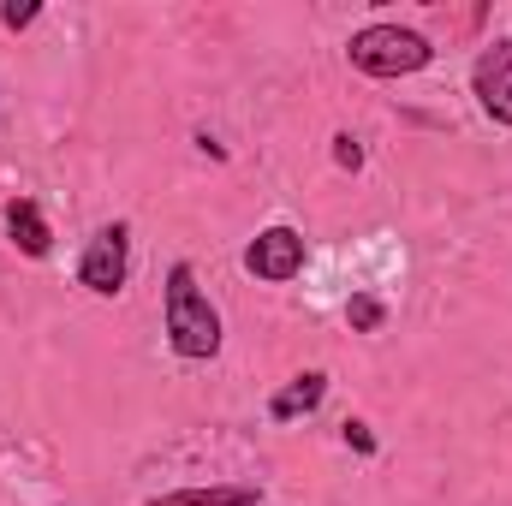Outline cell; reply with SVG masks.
<instances>
[{
  "instance_id": "1",
  "label": "cell",
  "mask_w": 512,
  "mask_h": 506,
  "mask_svg": "<svg viewBox=\"0 0 512 506\" xmlns=\"http://www.w3.org/2000/svg\"><path fill=\"white\" fill-rule=\"evenodd\" d=\"M161 334H167V352L185 358V364L221 358V340H227L221 334V310L197 286V268L191 262H173L167 280H161Z\"/></svg>"
},
{
  "instance_id": "2",
  "label": "cell",
  "mask_w": 512,
  "mask_h": 506,
  "mask_svg": "<svg viewBox=\"0 0 512 506\" xmlns=\"http://www.w3.org/2000/svg\"><path fill=\"white\" fill-rule=\"evenodd\" d=\"M346 60H352V72H364L376 84H399V78H417L435 60V42L423 30H411V24H387L382 18V24H364V30L346 36Z\"/></svg>"
},
{
  "instance_id": "3",
  "label": "cell",
  "mask_w": 512,
  "mask_h": 506,
  "mask_svg": "<svg viewBox=\"0 0 512 506\" xmlns=\"http://www.w3.org/2000/svg\"><path fill=\"white\" fill-rule=\"evenodd\" d=\"M131 280V227L126 221H108V227H96L90 239H84V251H78V286L90 292V298H120Z\"/></svg>"
},
{
  "instance_id": "4",
  "label": "cell",
  "mask_w": 512,
  "mask_h": 506,
  "mask_svg": "<svg viewBox=\"0 0 512 506\" xmlns=\"http://www.w3.org/2000/svg\"><path fill=\"white\" fill-rule=\"evenodd\" d=\"M304 262H310V245H304V233L286 227V221L262 227L251 245H245V274L262 280V286H286V280H298Z\"/></svg>"
},
{
  "instance_id": "5",
  "label": "cell",
  "mask_w": 512,
  "mask_h": 506,
  "mask_svg": "<svg viewBox=\"0 0 512 506\" xmlns=\"http://www.w3.org/2000/svg\"><path fill=\"white\" fill-rule=\"evenodd\" d=\"M471 96L489 126L512 131V36H495L471 66Z\"/></svg>"
},
{
  "instance_id": "6",
  "label": "cell",
  "mask_w": 512,
  "mask_h": 506,
  "mask_svg": "<svg viewBox=\"0 0 512 506\" xmlns=\"http://www.w3.org/2000/svg\"><path fill=\"white\" fill-rule=\"evenodd\" d=\"M6 239L18 245V256H30V262H42V256L54 251V227H48V215H42L36 197H12L6 203Z\"/></svg>"
},
{
  "instance_id": "7",
  "label": "cell",
  "mask_w": 512,
  "mask_h": 506,
  "mask_svg": "<svg viewBox=\"0 0 512 506\" xmlns=\"http://www.w3.org/2000/svg\"><path fill=\"white\" fill-rule=\"evenodd\" d=\"M322 399H328V370H298L286 387H274V399H268V423H298V417H310Z\"/></svg>"
},
{
  "instance_id": "8",
  "label": "cell",
  "mask_w": 512,
  "mask_h": 506,
  "mask_svg": "<svg viewBox=\"0 0 512 506\" xmlns=\"http://www.w3.org/2000/svg\"><path fill=\"white\" fill-rule=\"evenodd\" d=\"M143 506H262L256 483H209V489H167V495H149Z\"/></svg>"
},
{
  "instance_id": "9",
  "label": "cell",
  "mask_w": 512,
  "mask_h": 506,
  "mask_svg": "<svg viewBox=\"0 0 512 506\" xmlns=\"http://www.w3.org/2000/svg\"><path fill=\"white\" fill-rule=\"evenodd\" d=\"M346 322H352V334H382L387 304L376 298V292H352V298H346Z\"/></svg>"
},
{
  "instance_id": "10",
  "label": "cell",
  "mask_w": 512,
  "mask_h": 506,
  "mask_svg": "<svg viewBox=\"0 0 512 506\" xmlns=\"http://www.w3.org/2000/svg\"><path fill=\"white\" fill-rule=\"evenodd\" d=\"M340 441H346L352 453H364V459L376 453V429H370L364 417H346V423H340Z\"/></svg>"
},
{
  "instance_id": "11",
  "label": "cell",
  "mask_w": 512,
  "mask_h": 506,
  "mask_svg": "<svg viewBox=\"0 0 512 506\" xmlns=\"http://www.w3.org/2000/svg\"><path fill=\"white\" fill-rule=\"evenodd\" d=\"M334 167H346V173L364 167V143H358L352 131H334Z\"/></svg>"
},
{
  "instance_id": "12",
  "label": "cell",
  "mask_w": 512,
  "mask_h": 506,
  "mask_svg": "<svg viewBox=\"0 0 512 506\" xmlns=\"http://www.w3.org/2000/svg\"><path fill=\"white\" fill-rule=\"evenodd\" d=\"M36 18H42V6H36V0H24V6H18V0H6V6H0V24H6V30H30Z\"/></svg>"
},
{
  "instance_id": "13",
  "label": "cell",
  "mask_w": 512,
  "mask_h": 506,
  "mask_svg": "<svg viewBox=\"0 0 512 506\" xmlns=\"http://www.w3.org/2000/svg\"><path fill=\"white\" fill-rule=\"evenodd\" d=\"M197 149H203V155H215V161H227V149H221V143H215L209 131H197Z\"/></svg>"
}]
</instances>
